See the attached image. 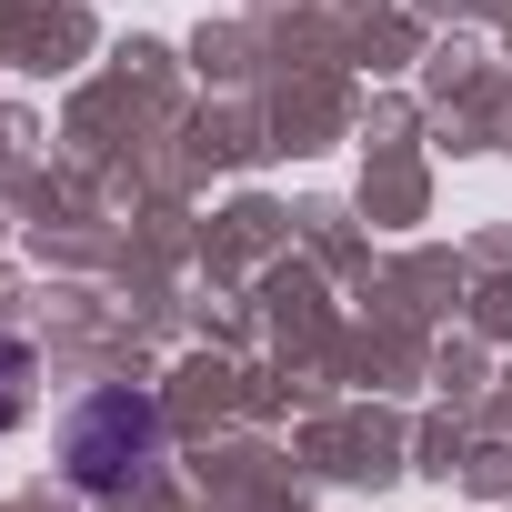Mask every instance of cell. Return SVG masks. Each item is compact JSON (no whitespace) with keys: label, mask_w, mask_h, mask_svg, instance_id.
<instances>
[{"label":"cell","mask_w":512,"mask_h":512,"mask_svg":"<svg viewBox=\"0 0 512 512\" xmlns=\"http://www.w3.org/2000/svg\"><path fill=\"white\" fill-rule=\"evenodd\" d=\"M151 452H161V402H151V392H91V402L71 412V432H61V462H71L81 492L141 482Z\"/></svg>","instance_id":"cell-1"},{"label":"cell","mask_w":512,"mask_h":512,"mask_svg":"<svg viewBox=\"0 0 512 512\" xmlns=\"http://www.w3.org/2000/svg\"><path fill=\"white\" fill-rule=\"evenodd\" d=\"M31 412V342H0V432Z\"/></svg>","instance_id":"cell-2"}]
</instances>
